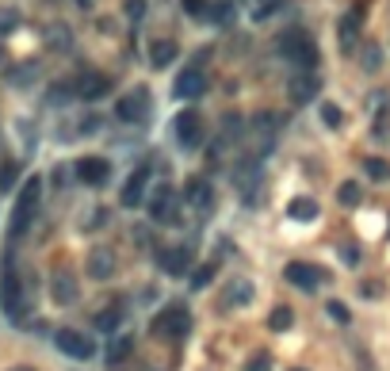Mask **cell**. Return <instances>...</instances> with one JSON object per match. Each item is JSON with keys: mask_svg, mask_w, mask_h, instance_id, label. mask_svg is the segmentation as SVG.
<instances>
[{"mask_svg": "<svg viewBox=\"0 0 390 371\" xmlns=\"http://www.w3.org/2000/svg\"><path fill=\"white\" fill-rule=\"evenodd\" d=\"M364 69H367V73L379 69V46H364Z\"/></svg>", "mask_w": 390, "mask_h": 371, "instance_id": "obj_34", "label": "cell"}, {"mask_svg": "<svg viewBox=\"0 0 390 371\" xmlns=\"http://www.w3.org/2000/svg\"><path fill=\"white\" fill-rule=\"evenodd\" d=\"M318 88H322V81H318L314 73H295L287 84V96L295 99V104H310V99L318 96Z\"/></svg>", "mask_w": 390, "mask_h": 371, "instance_id": "obj_12", "label": "cell"}, {"mask_svg": "<svg viewBox=\"0 0 390 371\" xmlns=\"http://www.w3.org/2000/svg\"><path fill=\"white\" fill-rule=\"evenodd\" d=\"M50 295H54V303H61V306H69L77 298V280L69 272H54V280H50Z\"/></svg>", "mask_w": 390, "mask_h": 371, "instance_id": "obj_15", "label": "cell"}, {"mask_svg": "<svg viewBox=\"0 0 390 371\" xmlns=\"http://www.w3.org/2000/svg\"><path fill=\"white\" fill-rule=\"evenodd\" d=\"M245 371H272V356H268V352H257L249 363H245Z\"/></svg>", "mask_w": 390, "mask_h": 371, "instance_id": "obj_32", "label": "cell"}, {"mask_svg": "<svg viewBox=\"0 0 390 371\" xmlns=\"http://www.w3.org/2000/svg\"><path fill=\"white\" fill-rule=\"evenodd\" d=\"M291 322H295V314H291L287 306H275L272 318H268V330H272V333H287Z\"/></svg>", "mask_w": 390, "mask_h": 371, "instance_id": "obj_24", "label": "cell"}, {"mask_svg": "<svg viewBox=\"0 0 390 371\" xmlns=\"http://www.w3.org/2000/svg\"><path fill=\"white\" fill-rule=\"evenodd\" d=\"M325 314H329V318H333L337 325H349V306H344V303H337V298H329Z\"/></svg>", "mask_w": 390, "mask_h": 371, "instance_id": "obj_30", "label": "cell"}, {"mask_svg": "<svg viewBox=\"0 0 390 371\" xmlns=\"http://www.w3.org/2000/svg\"><path fill=\"white\" fill-rule=\"evenodd\" d=\"M337 199H340V207H356L360 199H364V191H360L356 180H344V184L337 188Z\"/></svg>", "mask_w": 390, "mask_h": 371, "instance_id": "obj_25", "label": "cell"}, {"mask_svg": "<svg viewBox=\"0 0 390 371\" xmlns=\"http://www.w3.org/2000/svg\"><path fill=\"white\" fill-rule=\"evenodd\" d=\"M188 260H191V249H168V253H161V268L168 276H184L188 272Z\"/></svg>", "mask_w": 390, "mask_h": 371, "instance_id": "obj_16", "label": "cell"}, {"mask_svg": "<svg viewBox=\"0 0 390 371\" xmlns=\"http://www.w3.org/2000/svg\"><path fill=\"white\" fill-rule=\"evenodd\" d=\"M150 61H153V66H157V69L173 66V61H176V42H168V39L153 42V50H150Z\"/></svg>", "mask_w": 390, "mask_h": 371, "instance_id": "obj_20", "label": "cell"}, {"mask_svg": "<svg viewBox=\"0 0 390 371\" xmlns=\"http://www.w3.org/2000/svg\"><path fill=\"white\" fill-rule=\"evenodd\" d=\"M360 291H364V298H379V283H364Z\"/></svg>", "mask_w": 390, "mask_h": 371, "instance_id": "obj_37", "label": "cell"}, {"mask_svg": "<svg viewBox=\"0 0 390 371\" xmlns=\"http://www.w3.org/2000/svg\"><path fill=\"white\" fill-rule=\"evenodd\" d=\"M108 88H111V81L100 73H88V77L77 81V96L81 99H100V96H108Z\"/></svg>", "mask_w": 390, "mask_h": 371, "instance_id": "obj_14", "label": "cell"}, {"mask_svg": "<svg viewBox=\"0 0 390 371\" xmlns=\"http://www.w3.org/2000/svg\"><path fill=\"white\" fill-rule=\"evenodd\" d=\"M150 215L161 218V222H173L176 218V199H173V188H168V184H157V191H153V199H150Z\"/></svg>", "mask_w": 390, "mask_h": 371, "instance_id": "obj_13", "label": "cell"}, {"mask_svg": "<svg viewBox=\"0 0 390 371\" xmlns=\"http://www.w3.org/2000/svg\"><path fill=\"white\" fill-rule=\"evenodd\" d=\"M364 169H367V176H371V180H387V173H390V165L382 161V157H367Z\"/></svg>", "mask_w": 390, "mask_h": 371, "instance_id": "obj_29", "label": "cell"}, {"mask_svg": "<svg viewBox=\"0 0 390 371\" xmlns=\"http://www.w3.org/2000/svg\"><path fill=\"white\" fill-rule=\"evenodd\" d=\"M287 215L295 218V222H314L318 218V203L314 199H306V196H299V199H291L287 203Z\"/></svg>", "mask_w": 390, "mask_h": 371, "instance_id": "obj_18", "label": "cell"}, {"mask_svg": "<svg viewBox=\"0 0 390 371\" xmlns=\"http://www.w3.org/2000/svg\"><path fill=\"white\" fill-rule=\"evenodd\" d=\"M130 348H134V337H115L108 345V363L115 368V363H123L126 356H130Z\"/></svg>", "mask_w": 390, "mask_h": 371, "instance_id": "obj_22", "label": "cell"}, {"mask_svg": "<svg viewBox=\"0 0 390 371\" xmlns=\"http://www.w3.org/2000/svg\"><path fill=\"white\" fill-rule=\"evenodd\" d=\"M173 131H176V138H180L184 146H199V138H203V123H199V115H195L191 108L176 115Z\"/></svg>", "mask_w": 390, "mask_h": 371, "instance_id": "obj_10", "label": "cell"}, {"mask_svg": "<svg viewBox=\"0 0 390 371\" xmlns=\"http://www.w3.org/2000/svg\"><path fill=\"white\" fill-rule=\"evenodd\" d=\"M340 256H344V264H349V268H356V264L364 260V256H360V249H356V245H340Z\"/></svg>", "mask_w": 390, "mask_h": 371, "instance_id": "obj_35", "label": "cell"}, {"mask_svg": "<svg viewBox=\"0 0 390 371\" xmlns=\"http://www.w3.org/2000/svg\"><path fill=\"white\" fill-rule=\"evenodd\" d=\"M211 280H215V264H203V268H195V272H191V291H203Z\"/></svg>", "mask_w": 390, "mask_h": 371, "instance_id": "obj_28", "label": "cell"}, {"mask_svg": "<svg viewBox=\"0 0 390 371\" xmlns=\"http://www.w3.org/2000/svg\"><path fill=\"white\" fill-rule=\"evenodd\" d=\"M54 345H58V352H66L69 360H88L96 348H92V341L84 337V333H77V330H58L54 333Z\"/></svg>", "mask_w": 390, "mask_h": 371, "instance_id": "obj_7", "label": "cell"}, {"mask_svg": "<svg viewBox=\"0 0 390 371\" xmlns=\"http://www.w3.org/2000/svg\"><path fill=\"white\" fill-rule=\"evenodd\" d=\"M283 0H257V8H253V19H268L275 8H280Z\"/></svg>", "mask_w": 390, "mask_h": 371, "instance_id": "obj_31", "label": "cell"}, {"mask_svg": "<svg viewBox=\"0 0 390 371\" xmlns=\"http://www.w3.org/2000/svg\"><path fill=\"white\" fill-rule=\"evenodd\" d=\"M203 88H207V77L199 73V66H191V69H184V73L176 77L173 96H176V99H195Z\"/></svg>", "mask_w": 390, "mask_h": 371, "instance_id": "obj_8", "label": "cell"}, {"mask_svg": "<svg viewBox=\"0 0 390 371\" xmlns=\"http://www.w3.org/2000/svg\"><path fill=\"white\" fill-rule=\"evenodd\" d=\"M16 180H19V165L16 161H0V191L16 188Z\"/></svg>", "mask_w": 390, "mask_h": 371, "instance_id": "obj_27", "label": "cell"}, {"mask_svg": "<svg viewBox=\"0 0 390 371\" xmlns=\"http://www.w3.org/2000/svg\"><path fill=\"white\" fill-rule=\"evenodd\" d=\"M146 184H150V169L138 165L130 173V180L123 184V196H119L123 199V207H142V199H146Z\"/></svg>", "mask_w": 390, "mask_h": 371, "instance_id": "obj_9", "label": "cell"}, {"mask_svg": "<svg viewBox=\"0 0 390 371\" xmlns=\"http://www.w3.org/2000/svg\"><path fill=\"white\" fill-rule=\"evenodd\" d=\"M280 54L287 61H295L302 73H310V69L318 66V46H314V39H310V35H302V31L280 35Z\"/></svg>", "mask_w": 390, "mask_h": 371, "instance_id": "obj_1", "label": "cell"}, {"mask_svg": "<svg viewBox=\"0 0 390 371\" xmlns=\"http://www.w3.org/2000/svg\"><path fill=\"white\" fill-rule=\"evenodd\" d=\"M188 330H191V314H188V306H180V303L165 306V310L153 318V333H157V337L176 341V337H188Z\"/></svg>", "mask_w": 390, "mask_h": 371, "instance_id": "obj_2", "label": "cell"}, {"mask_svg": "<svg viewBox=\"0 0 390 371\" xmlns=\"http://www.w3.org/2000/svg\"><path fill=\"white\" fill-rule=\"evenodd\" d=\"M115 272V260H111L108 249H96V253L88 256V276L92 280H108V276Z\"/></svg>", "mask_w": 390, "mask_h": 371, "instance_id": "obj_17", "label": "cell"}, {"mask_svg": "<svg viewBox=\"0 0 390 371\" xmlns=\"http://www.w3.org/2000/svg\"><path fill=\"white\" fill-rule=\"evenodd\" d=\"M108 161L104 157H81L77 161V180H84V184H92V188H100L104 180H108Z\"/></svg>", "mask_w": 390, "mask_h": 371, "instance_id": "obj_11", "label": "cell"}, {"mask_svg": "<svg viewBox=\"0 0 390 371\" xmlns=\"http://www.w3.org/2000/svg\"><path fill=\"white\" fill-rule=\"evenodd\" d=\"M322 123L325 126H340V108L337 104H322Z\"/></svg>", "mask_w": 390, "mask_h": 371, "instance_id": "obj_33", "label": "cell"}, {"mask_svg": "<svg viewBox=\"0 0 390 371\" xmlns=\"http://www.w3.org/2000/svg\"><path fill=\"white\" fill-rule=\"evenodd\" d=\"M283 280H287L291 287H299V291H314L318 283L325 280V272L322 268H314V264H306V260H295V264L283 268Z\"/></svg>", "mask_w": 390, "mask_h": 371, "instance_id": "obj_6", "label": "cell"}, {"mask_svg": "<svg viewBox=\"0 0 390 371\" xmlns=\"http://www.w3.org/2000/svg\"><path fill=\"white\" fill-rule=\"evenodd\" d=\"M184 8H188L191 16H203V12H207V0H184Z\"/></svg>", "mask_w": 390, "mask_h": 371, "instance_id": "obj_36", "label": "cell"}, {"mask_svg": "<svg viewBox=\"0 0 390 371\" xmlns=\"http://www.w3.org/2000/svg\"><path fill=\"white\" fill-rule=\"evenodd\" d=\"M39 196H42V180L39 176H31V180L23 184V196H19V207H16V218H12V234H27V226H31V215L35 207H39Z\"/></svg>", "mask_w": 390, "mask_h": 371, "instance_id": "obj_4", "label": "cell"}, {"mask_svg": "<svg viewBox=\"0 0 390 371\" xmlns=\"http://www.w3.org/2000/svg\"><path fill=\"white\" fill-rule=\"evenodd\" d=\"M0 306L8 318H23L27 306H23V287H19V276L12 264H4V272H0Z\"/></svg>", "mask_w": 390, "mask_h": 371, "instance_id": "obj_3", "label": "cell"}, {"mask_svg": "<svg viewBox=\"0 0 390 371\" xmlns=\"http://www.w3.org/2000/svg\"><path fill=\"white\" fill-rule=\"evenodd\" d=\"M360 23H364L360 8H352L349 16L340 19V42H344V46H352V42H356V31H360Z\"/></svg>", "mask_w": 390, "mask_h": 371, "instance_id": "obj_21", "label": "cell"}, {"mask_svg": "<svg viewBox=\"0 0 390 371\" xmlns=\"http://www.w3.org/2000/svg\"><path fill=\"white\" fill-rule=\"evenodd\" d=\"M16 371H31V368H16Z\"/></svg>", "mask_w": 390, "mask_h": 371, "instance_id": "obj_38", "label": "cell"}, {"mask_svg": "<svg viewBox=\"0 0 390 371\" xmlns=\"http://www.w3.org/2000/svg\"><path fill=\"white\" fill-rule=\"evenodd\" d=\"M253 303V283L241 280V283H230V306H249Z\"/></svg>", "mask_w": 390, "mask_h": 371, "instance_id": "obj_26", "label": "cell"}, {"mask_svg": "<svg viewBox=\"0 0 390 371\" xmlns=\"http://www.w3.org/2000/svg\"><path fill=\"white\" fill-rule=\"evenodd\" d=\"M119 325H123V310H119V306H111V310H100V314H96V330L115 333Z\"/></svg>", "mask_w": 390, "mask_h": 371, "instance_id": "obj_23", "label": "cell"}, {"mask_svg": "<svg viewBox=\"0 0 390 371\" xmlns=\"http://www.w3.org/2000/svg\"><path fill=\"white\" fill-rule=\"evenodd\" d=\"M115 115L123 119V123H146V115H150V92L146 88H130L126 96H119Z\"/></svg>", "mask_w": 390, "mask_h": 371, "instance_id": "obj_5", "label": "cell"}, {"mask_svg": "<svg viewBox=\"0 0 390 371\" xmlns=\"http://www.w3.org/2000/svg\"><path fill=\"white\" fill-rule=\"evenodd\" d=\"M184 196H188V203L207 207V203H211V184L203 180V176H191V180H188V188H184Z\"/></svg>", "mask_w": 390, "mask_h": 371, "instance_id": "obj_19", "label": "cell"}]
</instances>
